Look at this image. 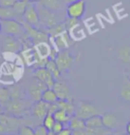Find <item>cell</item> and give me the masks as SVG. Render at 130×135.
Instances as JSON below:
<instances>
[{
    "instance_id": "1",
    "label": "cell",
    "mask_w": 130,
    "mask_h": 135,
    "mask_svg": "<svg viewBox=\"0 0 130 135\" xmlns=\"http://www.w3.org/2000/svg\"><path fill=\"white\" fill-rule=\"evenodd\" d=\"M33 102L30 98L24 97L18 100H11L7 103L0 105L4 112L14 115V117L23 118L30 111V108Z\"/></svg>"
},
{
    "instance_id": "2",
    "label": "cell",
    "mask_w": 130,
    "mask_h": 135,
    "mask_svg": "<svg viewBox=\"0 0 130 135\" xmlns=\"http://www.w3.org/2000/svg\"><path fill=\"white\" fill-rule=\"evenodd\" d=\"M37 4L38 15H39L40 28H50L52 26L55 25V24L64 21L65 16L61 11H51L44 6H40L39 4Z\"/></svg>"
},
{
    "instance_id": "3",
    "label": "cell",
    "mask_w": 130,
    "mask_h": 135,
    "mask_svg": "<svg viewBox=\"0 0 130 135\" xmlns=\"http://www.w3.org/2000/svg\"><path fill=\"white\" fill-rule=\"evenodd\" d=\"M22 124V118L14 117L6 112L0 113V135L17 134Z\"/></svg>"
},
{
    "instance_id": "4",
    "label": "cell",
    "mask_w": 130,
    "mask_h": 135,
    "mask_svg": "<svg viewBox=\"0 0 130 135\" xmlns=\"http://www.w3.org/2000/svg\"><path fill=\"white\" fill-rule=\"evenodd\" d=\"M2 22V34L12 36L17 38H21L26 34L25 28L21 21L15 19L1 20Z\"/></svg>"
},
{
    "instance_id": "5",
    "label": "cell",
    "mask_w": 130,
    "mask_h": 135,
    "mask_svg": "<svg viewBox=\"0 0 130 135\" xmlns=\"http://www.w3.org/2000/svg\"><path fill=\"white\" fill-rule=\"evenodd\" d=\"M95 115H100L99 108L92 102H89L86 100H80L78 104L76 106L75 115H77L78 117L86 120Z\"/></svg>"
},
{
    "instance_id": "6",
    "label": "cell",
    "mask_w": 130,
    "mask_h": 135,
    "mask_svg": "<svg viewBox=\"0 0 130 135\" xmlns=\"http://www.w3.org/2000/svg\"><path fill=\"white\" fill-rule=\"evenodd\" d=\"M21 21L22 22L23 26H24L26 34H27V36L33 42L34 45L39 44V43H43V42L48 43L50 37H48L47 34L44 32L41 28H37L33 27V26L30 25V24L26 23L25 21H23L22 20H21Z\"/></svg>"
},
{
    "instance_id": "7",
    "label": "cell",
    "mask_w": 130,
    "mask_h": 135,
    "mask_svg": "<svg viewBox=\"0 0 130 135\" xmlns=\"http://www.w3.org/2000/svg\"><path fill=\"white\" fill-rule=\"evenodd\" d=\"M21 20L25 21L26 23L33 26V27L40 28L39 15H38L37 4L32 3V2H29Z\"/></svg>"
},
{
    "instance_id": "8",
    "label": "cell",
    "mask_w": 130,
    "mask_h": 135,
    "mask_svg": "<svg viewBox=\"0 0 130 135\" xmlns=\"http://www.w3.org/2000/svg\"><path fill=\"white\" fill-rule=\"evenodd\" d=\"M48 87L45 84L38 80L36 78H33V80L31 82L30 85L26 90L27 96L32 101H38L42 99V94L45 90H47Z\"/></svg>"
},
{
    "instance_id": "9",
    "label": "cell",
    "mask_w": 130,
    "mask_h": 135,
    "mask_svg": "<svg viewBox=\"0 0 130 135\" xmlns=\"http://www.w3.org/2000/svg\"><path fill=\"white\" fill-rule=\"evenodd\" d=\"M54 61L56 62L60 71L62 73V72L69 71L71 69L74 61V57L71 54L69 49L62 50L58 52V54H57V57Z\"/></svg>"
},
{
    "instance_id": "10",
    "label": "cell",
    "mask_w": 130,
    "mask_h": 135,
    "mask_svg": "<svg viewBox=\"0 0 130 135\" xmlns=\"http://www.w3.org/2000/svg\"><path fill=\"white\" fill-rule=\"evenodd\" d=\"M86 2L85 0H78L69 3L66 7V15L69 18L80 20L86 13Z\"/></svg>"
},
{
    "instance_id": "11",
    "label": "cell",
    "mask_w": 130,
    "mask_h": 135,
    "mask_svg": "<svg viewBox=\"0 0 130 135\" xmlns=\"http://www.w3.org/2000/svg\"><path fill=\"white\" fill-rule=\"evenodd\" d=\"M1 48L4 52L17 54L22 50V45L19 38L8 35H4L2 38Z\"/></svg>"
},
{
    "instance_id": "12",
    "label": "cell",
    "mask_w": 130,
    "mask_h": 135,
    "mask_svg": "<svg viewBox=\"0 0 130 135\" xmlns=\"http://www.w3.org/2000/svg\"><path fill=\"white\" fill-rule=\"evenodd\" d=\"M49 108L50 103H47L44 100H40L33 102L30 108V113L42 123V120L44 119V117L49 113Z\"/></svg>"
},
{
    "instance_id": "13",
    "label": "cell",
    "mask_w": 130,
    "mask_h": 135,
    "mask_svg": "<svg viewBox=\"0 0 130 135\" xmlns=\"http://www.w3.org/2000/svg\"><path fill=\"white\" fill-rule=\"evenodd\" d=\"M33 78H36L38 80L43 82L48 88H53L55 81H56V79L53 76V75L47 70V69L45 67L38 68V69H34Z\"/></svg>"
},
{
    "instance_id": "14",
    "label": "cell",
    "mask_w": 130,
    "mask_h": 135,
    "mask_svg": "<svg viewBox=\"0 0 130 135\" xmlns=\"http://www.w3.org/2000/svg\"><path fill=\"white\" fill-rule=\"evenodd\" d=\"M53 89L56 93L59 100H72L71 91L67 82L63 80H56L53 86Z\"/></svg>"
},
{
    "instance_id": "15",
    "label": "cell",
    "mask_w": 130,
    "mask_h": 135,
    "mask_svg": "<svg viewBox=\"0 0 130 135\" xmlns=\"http://www.w3.org/2000/svg\"><path fill=\"white\" fill-rule=\"evenodd\" d=\"M51 39H53V45L58 51L69 49L71 45V41L72 40L68 31H65L61 35L56 36Z\"/></svg>"
},
{
    "instance_id": "16",
    "label": "cell",
    "mask_w": 130,
    "mask_h": 135,
    "mask_svg": "<svg viewBox=\"0 0 130 135\" xmlns=\"http://www.w3.org/2000/svg\"><path fill=\"white\" fill-rule=\"evenodd\" d=\"M103 118V126L107 127L110 130H115L118 127H119L120 125V121L119 118L118 117L117 114L114 111H106L102 115Z\"/></svg>"
},
{
    "instance_id": "17",
    "label": "cell",
    "mask_w": 130,
    "mask_h": 135,
    "mask_svg": "<svg viewBox=\"0 0 130 135\" xmlns=\"http://www.w3.org/2000/svg\"><path fill=\"white\" fill-rule=\"evenodd\" d=\"M41 28L44 32L47 33L48 35V37H49L50 38H53V37H56V36H58V35H61L62 33L67 31L66 28H65L64 22L55 24V25L52 26V27H50V28Z\"/></svg>"
},
{
    "instance_id": "18",
    "label": "cell",
    "mask_w": 130,
    "mask_h": 135,
    "mask_svg": "<svg viewBox=\"0 0 130 135\" xmlns=\"http://www.w3.org/2000/svg\"><path fill=\"white\" fill-rule=\"evenodd\" d=\"M119 96L124 101L130 102V78L127 75L124 76L123 84L119 90Z\"/></svg>"
},
{
    "instance_id": "19",
    "label": "cell",
    "mask_w": 130,
    "mask_h": 135,
    "mask_svg": "<svg viewBox=\"0 0 130 135\" xmlns=\"http://www.w3.org/2000/svg\"><path fill=\"white\" fill-rule=\"evenodd\" d=\"M57 105L59 108L65 110L69 115H74L76 111V105L72 100H58Z\"/></svg>"
},
{
    "instance_id": "20",
    "label": "cell",
    "mask_w": 130,
    "mask_h": 135,
    "mask_svg": "<svg viewBox=\"0 0 130 135\" xmlns=\"http://www.w3.org/2000/svg\"><path fill=\"white\" fill-rule=\"evenodd\" d=\"M118 58L122 63L130 65V45H125L119 48Z\"/></svg>"
},
{
    "instance_id": "21",
    "label": "cell",
    "mask_w": 130,
    "mask_h": 135,
    "mask_svg": "<svg viewBox=\"0 0 130 135\" xmlns=\"http://www.w3.org/2000/svg\"><path fill=\"white\" fill-rule=\"evenodd\" d=\"M9 19H15L18 21L21 20L14 12L13 7L0 6V20H9Z\"/></svg>"
},
{
    "instance_id": "22",
    "label": "cell",
    "mask_w": 130,
    "mask_h": 135,
    "mask_svg": "<svg viewBox=\"0 0 130 135\" xmlns=\"http://www.w3.org/2000/svg\"><path fill=\"white\" fill-rule=\"evenodd\" d=\"M38 4L51 11H61L62 7L61 0H40Z\"/></svg>"
},
{
    "instance_id": "23",
    "label": "cell",
    "mask_w": 130,
    "mask_h": 135,
    "mask_svg": "<svg viewBox=\"0 0 130 135\" xmlns=\"http://www.w3.org/2000/svg\"><path fill=\"white\" fill-rule=\"evenodd\" d=\"M68 127H69L72 131H76V130H83L86 129V122L85 120L80 117H78L77 115H72L71 120H69Z\"/></svg>"
},
{
    "instance_id": "24",
    "label": "cell",
    "mask_w": 130,
    "mask_h": 135,
    "mask_svg": "<svg viewBox=\"0 0 130 135\" xmlns=\"http://www.w3.org/2000/svg\"><path fill=\"white\" fill-rule=\"evenodd\" d=\"M8 88H9V91H10L11 100H18V99L27 97L26 91H24L23 89H21V86L17 85V84L9 85Z\"/></svg>"
},
{
    "instance_id": "25",
    "label": "cell",
    "mask_w": 130,
    "mask_h": 135,
    "mask_svg": "<svg viewBox=\"0 0 130 135\" xmlns=\"http://www.w3.org/2000/svg\"><path fill=\"white\" fill-rule=\"evenodd\" d=\"M34 49L37 52V54L41 58H48L49 57L50 50H51V46L48 45L47 42L39 43V44L34 45Z\"/></svg>"
},
{
    "instance_id": "26",
    "label": "cell",
    "mask_w": 130,
    "mask_h": 135,
    "mask_svg": "<svg viewBox=\"0 0 130 135\" xmlns=\"http://www.w3.org/2000/svg\"><path fill=\"white\" fill-rule=\"evenodd\" d=\"M45 68H47V70L53 75V76H54V78L56 79V80H59V79H61L62 72L60 71L59 68H58V66H57L56 62H55L54 61L48 59L47 64H45Z\"/></svg>"
},
{
    "instance_id": "27",
    "label": "cell",
    "mask_w": 130,
    "mask_h": 135,
    "mask_svg": "<svg viewBox=\"0 0 130 135\" xmlns=\"http://www.w3.org/2000/svg\"><path fill=\"white\" fill-rule=\"evenodd\" d=\"M86 135H112L113 131L105 126L95 128H86Z\"/></svg>"
},
{
    "instance_id": "28",
    "label": "cell",
    "mask_w": 130,
    "mask_h": 135,
    "mask_svg": "<svg viewBox=\"0 0 130 135\" xmlns=\"http://www.w3.org/2000/svg\"><path fill=\"white\" fill-rule=\"evenodd\" d=\"M86 128H95V127L103 126L102 115H95L85 120Z\"/></svg>"
},
{
    "instance_id": "29",
    "label": "cell",
    "mask_w": 130,
    "mask_h": 135,
    "mask_svg": "<svg viewBox=\"0 0 130 135\" xmlns=\"http://www.w3.org/2000/svg\"><path fill=\"white\" fill-rule=\"evenodd\" d=\"M53 115H54L55 121L61 122L64 125L65 124L68 125L69 120H71V115H69L65 110L62 109V108H58Z\"/></svg>"
},
{
    "instance_id": "30",
    "label": "cell",
    "mask_w": 130,
    "mask_h": 135,
    "mask_svg": "<svg viewBox=\"0 0 130 135\" xmlns=\"http://www.w3.org/2000/svg\"><path fill=\"white\" fill-rule=\"evenodd\" d=\"M41 100L45 101V102H47V103L52 104V103L57 102L59 99H58V97H57L55 91H54V89H53V88H47V90H45L44 93H43Z\"/></svg>"
},
{
    "instance_id": "31",
    "label": "cell",
    "mask_w": 130,
    "mask_h": 135,
    "mask_svg": "<svg viewBox=\"0 0 130 135\" xmlns=\"http://www.w3.org/2000/svg\"><path fill=\"white\" fill-rule=\"evenodd\" d=\"M29 3L28 0H16V2L13 6V8L16 14L20 17L21 19H22V15L25 12V9L27 7V4Z\"/></svg>"
},
{
    "instance_id": "32",
    "label": "cell",
    "mask_w": 130,
    "mask_h": 135,
    "mask_svg": "<svg viewBox=\"0 0 130 135\" xmlns=\"http://www.w3.org/2000/svg\"><path fill=\"white\" fill-rule=\"evenodd\" d=\"M11 100V94L8 86L0 85V105Z\"/></svg>"
},
{
    "instance_id": "33",
    "label": "cell",
    "mask_w": 130,
    "mask_h": 135,
    "mask_svg": "<svg viewBox=\"0 0 130 135\" xmlns=\"http://www.w3.org/2000/svg\"><path fill=\"white\" fill-rule=\"evenodd\" d=\"M55 122L56 121H55V119L54 117V115L51 114V113H48L44 117V119L42 120L41 124L50 132V131H52V128H53V126H54V124H55Z\"/></svg>"
},
{
    "instance_id": "34",
    "label": "cell",
    "mask_w": 130,
    "mask_h": 135,
    "mask_svg": "<svg viewBox=\"0 0 130 135\" xmlns=\"http://www.w3.org/2000/svg\"><path fill=\"white\" fill-rule=\"evenodd\" d=\"M64 25L65 28L68 32H69L72 28H74L76 26H78L79 24V20H77V19H73V18H69V17H67L64 20Z\"/></svg>"
},
{
    "instance_id": "35",
    "label": "cell",
    "mask_w": 130,
    "mask_h": 135,
    "mask_svg": "<svg viewBox=\"0 0 130 135\" xmlns=\"http://www.w3.org/2000/svg\"><path fill=\"white\" fill-rule=\"evenodd\" d=\"M18 135H34V128L30 125L21 124L18 130Z\"/></svg>"
},
{
    "instance_id": "36",
    "label": "cell",
    "mask_w": 130,
    "mask_h": 135,
    "mask_svg": "<svg viewBox=\"0 0 130 135\" xmlns=\"http://www.w3.org/2000/svg\"><path fill=\"white\" fill-rule=\"evenodd\" d=\"M48 133L49 131L42 124L37 125L34 128V135H48Z\"/></svg>"
},
{
    "instance_id": "37",
    "label": "cell",
    "mask_w": 130,
    "mask_h": 135,
    "mask_svg": "<svg viewBox=\"0 0 130 135\" xmlns=\"http://www.w3.org/2000/svg\"><path fill=\"white\" fill-rule=\"evenodd\" d=\"M64 127H65V125L62 124V123L56 121L55 122V124H54V126H53L52 131H50V132H53L54 134H57V133H59V132H61Z\"/></svg>"
},
{
    "instance_id": "38",
    "label": "cell",
    "mask_w": 130,
    "mask_h": 135,
    "mask_svg": "<svg viewBox=\"0 0 130 135\" xmlns=\"http://www.w3.org/2000/svg\"><path fill=\"white\" fill-rule=\"evenodd\" d=\"M58 52L59 51L57 50L54 45H51V50H50V54H49V57H48V59L53 60V61H55V59H56V57H57V54H58Z\"/></svg>"
},
{
    "instance_id": "39",
    "label": "cell",
    "mask_w": 130,
    "mask_h": 135,
    "mask_svg": "<svg viewBox=\"0 0 130 135\" xmlns=\"http://www.w3.org/2000/svg\"><path fill=\"white\" fill-rule=\"evenodd\" d=\"M16 0H0V6L4 7H13Z\"/></svg>"
},
{
    "instance_id": "40",
    "label": "cell",
    "mask_w": 130,
    "mask_h": 135,
    "mask_svg": "<svg viewBox=\"0 0 130 135\" xmlns=\"http://www.w3.org/2000/svg\"><path fill=\"white\" fill-rule=\"evenodd\" d=\"M55 135H72V130L69 127H64L59 133L55 134Z\"/></svg>"
},
{
    "instance_id": "41",
    "label": "cell",
    "mask_w": 130,
    "mask_h": 135,
    "mask_svg": "<svg viewBox=\"0 0 130 135\" xmlns=\"http://www.w3.org/2000/svg\"><path fill=\"white\" fill-rule=\"evenodd\" d=\"M72 135H86V129H83V130H76V131H72Z\"/></svg>"
},
{
    "instance_id": "42",
    "label": "cell",
    "mask_w": 130,
    "mask_h": 135,
    "mask_svg": "<svg viewBox=\"0 0 130 135\" xmlns=\"http://www.w3.org/2000/svg\"><path fill=\"white\" fill-rule=\"evenodd\" d=\"M126 132H127V135H130V121L127 123V125H126Z\"/></svg>"
},
{
    "instance_id": "43",
    "label": "cell",
    "mask_w": 130,
    "mask_h": 135,
    "mask_svg": "<svg viewBox=\"0 0 130 135\" xmlns=\"http://www.w3.org/2000/svg\"><path fill=\"white\" fill-rule=\"evenodd\" d=\"M125 75H127V76L130 78V68H128V69H127L126 70H125Z\"/></svg>"
},
{
    "instance_id": "44",
    "label": "cell",
    "mask_w": 130,
    "mask_h": 135,
    "mask_svg": "<svg viewBox=\"0 0 130 135\" xmlns=\"http://www.w3.org/2000/svg\"><path fill=\"white\" fill-rule=\"evenodd\" d=\"M74 1H78V0H65V2H66L67 4L71 3V2H74Z\"/></svg>"
},
{
    "instance_id": "45",
    "label": "cell",
    "mask_w": 130,
    "mask_h": 135,
    "mask_svg": "<svg viewBox=\"0 0 130 135\" xmlns=\"http://www.w3.org/2000/svg\"><path fill=\"white\" fill-rule=\"evenodd\" d=\"M29 2H32V3H38V2H39L40 0H28Z\"/></svg>"
},
{
    "instance_id": "46",
    "label": "cell",
    "mask_w": 130,
    "mask_h": 135,
    "mask_svg": "<svg viewBox=\"0 0 130 135\" xmlns=\"http://www.w3.org/2000/svg\"><path fill=\"white\" fill-rule=\"evenodd\" d=\"M0 34H2V22H1V20H0Z\"/></svg>"
},
{
    "instance_id": "47",
    "label": "cell",
    "mask_w": 130,
    "mask_h": 135,
    "mask_svg": "<svg viewBox=\"0 0 130 135\" xmlns=\"http://www.w3.org/2000/svg\"><path fill=\"white\" fill-rule=\"evenodd\" d=\"M48 135H55V134H54L53 132H49V133H48Z\"/></svg>"
},
{
    "instance_id": "48",
    "label": "cell",
    "mask_w": 130,
    "mask_h": 135,
    "mask_svg": "<svg viewBox=\"0 0 130 135\" xmlns=\"http://www.w3.org/2000/svg\"><path fill=\"white\" fill-rule=\"evenodd\" d=\"M9 135H18V134H9Z\"/></svg>"
}]
</instances>
